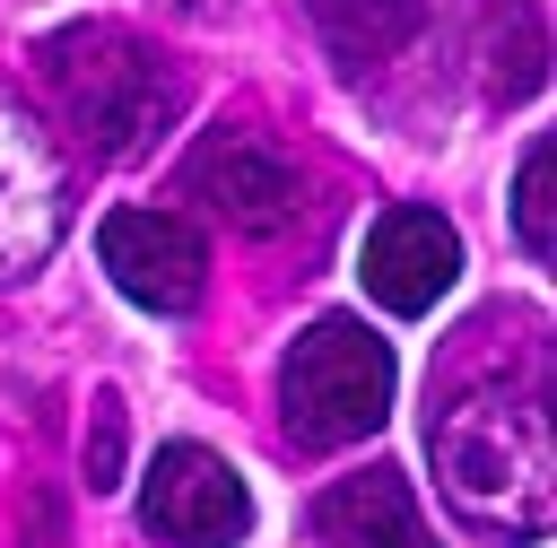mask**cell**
<instances>
[{
    "instance_id": "obj_9",
    "label": "cell",
    "mask_w": 557,
    "mask_h": 548,
    "mask_svg": "<svg viewBox=\"0 0 557 548\" xmlns=\"http://www.w3.org/2000/svg\"><path fill=\"white\" fill-rule=\"evenodd\" d=\"M313 531L322 548H435L418 496L400 470H357V478H331L322 505H313Z\"/></svg>"
},
{
    "instance_id": "obj_8",
    "label": "cell",
    "mask_w": 557,
    "mask_h": 548,
    "mask_svg": "<svg viewBox=\"0 0 557 548\" xmlns=\"http://www.w3.org/2000/svg\"><path fill=\"white\" fill-rule=\"evenodd\" d=\"M357 278H366V296H374L383 313H435V304L453 296V278H461V235H453V217H435V209H418V200L383 209V217L366 226Z\"/></svg>"
},
{
    "instance_id": "obj_13",
    "label": "cell",
    "mask_w": 557,
    "mask_h": 548,
    "mask_svg": "<svg viewBox=\"0 0 557 548\" xmlns=\"http://www.w3.org/2000/svg\"><path fill=\"white\" fill-rule=\"evenodd\" d=\"M165 9H183V17H218L226 0H165Z\"/></svg>"
},
{
    "instance_id": "obj_10",
    "label": "cell",
    "mask_w": 557,
    "mask_h": 548,
    "mask_svg": "<svg viewBox=\"0 0 557 548\" xmlns=\"http://www.w3.org/2000/svg\"><path fill=\"white\" fill-rule=\"evenodd\" d=\"M313 26L339 70H374L426 26V0H313Z\"/></svg>"
},
{
    "instance_id": "obj_4",
    "label": "cell",
    "mask_w": 557,
    "mask_h": 548,
    "mask_svg": "<svg viewBox=\"0 0 557 548\" xmlns=\"http://www.w3.org/2000/svg\"><path fill=\"white\" fill-rule=\"evenodd\" d=\"M61 226H70V157L44 130V113L0 87V287L44 270Z\"/></svg>"
},
{
    "instance_id": "obj_7",
    "label": "cell",
    "mask_w": 557,
    "mask_h": 548,
    "mask_svg": "<svg viewBox=\"0 0 557 548\" xmlns=\"http://www.w3.org/2000/svg\"><path fill=\"white\" fill-rule=\"evenodd\" d=\"M183 200H200L235 235H278L296 217V165L261 130H209L183 157Z\"/></svg>"
},
{
    "instance_id": "obj_3",
    "label": "cell",
    "mask_w": 557,
    "mask_h": 548,
    "mask_svg": "<svg viewBox=\"0 0 557 548\" xmlns=\"http://www.w3.org/2000/svg\"><path fill=\"white\" fill-rule=\"evenodd\" d=\"M278 418L305 452H339V444H366L383 418H392V348L348 322V313H322L287 365H278Z\"/></svg>"
},
{
    "instance_id": "obj_6",
    "label": "cell",
    "mask_w": 557,
    "mask_h": 548,
    "mask_svg": "<svg viewBox=\"0 0 557 548\" xmlns=\"http://www.w3.org/2000/svg\"><path fill=\"white\" fill-rule=\"evenodd\" d=\"M139 522L165 548H235L252 531V487L235 478V461H218L209 444H165L148 461L139 487Z\"/></svg>"
},
{
    "instance_id": "obj_1",
    "label": "cell",
    "mask_w": 557,
    "mask_h": 548,
    "mask_svg": "<svg viewBox=\"0 0 557 548\" xmlns=\"http://www.w3.org/2000/svg\"><path fill=\"white\" fill-rule=\"evenodd\" d=\"M426 461H435V496L453 505V522H470L479 539H540L557 513V444H548V400L513 391L505 374L487 383H453L426 418Z\"/></svg>"
},
{
    "instance_id": "obj_2",
    "label": "cell",
    "mask_w": 557,
    "mask_h": 548,
    "mask_svg": "<svg viewBox=\"0 0 557 548\" xmlns=\"http://www.w3.org/2000/svg\"><path fill=\"white\" fill-rule=\"evenodd\" d=\"M35 61H44V87H52V104L70 113V130L96 148V157H148L165 130H174V113H183V78L131 35V26H61V35H44L35 43Z\"/></svg>"
},
{
    "instance_id": "obj_12",
    "label": "cell",
    "mask_w": 557,
    "mask_h": 548,
    "mask_svg": "<svg viewBox=\"0 0 557 548\" xmlns=\"http://www.w3.org/2000/svg\"><path fill=\"white\" fill-rule=\"evenodd\" d=\"M87 487H122V391H96L87 400Z\"/></svg>"
},
{
    "instance_id": "obj_5",
    "label": "cell",
    "mask_w": 557,
    "mask_h": 548,
    "mask_svg": "<svg viewBox=\"0 0 557 548\" xmlns=\"http://www.w3.org/2000/svg\"><path fill=\"white\" fill-rule=\"evenodd\" d=\"M96 252H104V278L139 313H191L209 296V244L174 209H113L96 226Z\"/></svg>"
},
{
    "instance_id": "obj_11",
    "label": "cell",
    "mask_w": 557,
    "mask_h": 548,
    "mask_svg": "<svg viewBox=\"0 0 557 548\" xmlns=\"http://www.w3.org/2000/svg\"><path fill=\"white\" fill-rule=\"evenodd\" d=\"M513 235H522V252H557V148L548 139H531L522 148V174H513Z\"/></svg>"
}]
</instances>
